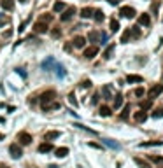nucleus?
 <instances>
[{"label": "nucleus", "instance_id": "ddd939ff", "mask_svg": "<svg viewBox=\"0 0 163 168\" xmlns=\"http://www.w3.org/2000/svg\"><path fill=\"white\" fill-rule=\"evenodd\" d=\"M49 151H53V144H49V142H44L39 145V152H49Z\"/></svg>", "mask_w": 163, "mask_h": 168}, {"label": "nucleus", "instance_id": "dca6fc26", "mask_svg": "<svg viewBox=\"0 0 163 168\" xmlns=\"http://www.w3.org/2000/svg\"><path fill=\"white\" fill-rule=\"evenodd\" d=\"M149 23H151L149 14H142V16L139 18V25H142V26H149Z\"/></svg>", "mask_w": 163, "mask_h": 168}, {"label": "nucleus", "instance_id": "2eb2a0df", "mask_svg": "<svg viewBox=\"0 0 163 168\" xmlns=\"http://www.w3.org/2000/svg\"><path fill=\"white\" fill-rule=\"evenodd\" d=\"M93 11L95 9H91V7H84V9H81V16L83 18H93Z\"/></svg>", "mask_w": 163, "mask_h": 168}, {"label": "nucleus", "instance_id": "c756f323", "mask_svg": "<svg viewBox=\"0 0 163 168\" xmlns=\"http://www.w3.org/2000/svg\"><path fill=\"white\" fill-rule=\"evenodd\" d=\"M153 117H163V107H158V109H154V112H153Z\"/></svg>", "mask_w": 163, "mask_h": 168}, {"label": "nucleus", "instance_id": "39448f33", "mask_svg": "<svg viewBox=\"0 0 163 168\" xmlns=\"http://www.w3.org/2000/svg\"><path fill=\"white\" fill-rule=\"evenodd\" d=\"M96 55H98V47L96 46H90L88 49H84V58L86 60H93Z\"/></svg>", "mask_w": 163, "mask_h": 168}, {"label": "nucleus", "instance_id": "f257e3e1", "mask_svg": "<svg viewBox=\"0 0 163 168\" xmlns=\"http://www.w3.org/2000/svg\"><path fill=\"white\" fill-rule=\"evenodd\" d=\"M162 93H163V86H162V84H154V86H153L149 91H147V96H149V100L153 102L156 96H160Z\"/></svg>", "mask_w": 163, "mask_h": 168}, {"label": "nucleus", "instance_id": "79ce46f5", "mask_svg": "<svg viewBox=\"0 0 163 168\" xmlns=\"http://www.w3.org/2000/svg\"><path fill=\"white\" fill-rule=\"evenodd\" d=\"M109 4H112V5H116V4H118V0H109Z\"/></svg>", "mask_w": 163, "mask_h": 168}, {"label": "nucleus", "instance_id": "20e7f679", "mask_svg": "<svg viewBox=\"0 0 163 168\" xmlns=\"http://www.w3.org/2000/svg\"><path fill=\"white\" fill-rule=\"evenodd\" d=\"M18 140H19V144L21 145H28L30 142H32V135L30 133H26V131H21L18 135Z\"/></svg>", "mask_w": 163, "mask_h": 168}, {"label": "nucleus", "instance_id": "e433bc0d", "mask_svg": "<svg viewBox=\"0 0 163 168\" xmlns=\"http://www.w3.org/2000/svg\"><path fill=\"white\" fill-rule=\"evenodd\" d=\"M98 98H100V95L95 93V95H93V98H91V103H93V105H95V103H98Z\"/></svg>", "mask_w": 163, "mask_h": 168}, {"label": "nucleus", "instance_id": "0eeeda50", "mask_svg": "<svg viewBox=\"0 0 163 168\" xmlns=\"http://www.w3.org/2000/svg\"><path fill=\"white\" fill-rule=\"evenodd\" d=\"M34 30H35L37 33H46L48 32V25L42 23V21H37L35 25H34Z\"/></svg>", "mask_w": 163, "mask_h": 168}, {"label": "nucleus", "instance_id": "a878e982", "mask_svg": "<svg viewBox=\"0 0 163 168\" xmlns=\"http://www.w3.org/2000/svg\"><path fill=\"white\" fill-rule=\"evenodd\" d=\"M93 18H95V21H104V12L102 11H93Z\"/></svg>", "mask_w": 163, "mask_h": 168}, {"label": "nucleus", "instance_id": "c03bdc74", "mask_svg": "<svg viewBox=\"0 0 163 168\" xmlns=\"http://www.w3.org/2000/svg\"><path fill=\"white\" fill-rule=\"evenodd\" d=\"M0 168H9V167H5V165H0Z\"/></svg>", "mask_w": 163, "mask_h": 168}, {"label": "nucleus", "instance_id": "4be33fe9", "mask_svg": "<svg viewBox=\"0 0 163 168\" xmlns=\"http://www.w3.org/2000/svg\"><path fill=\"white\" fill-rule=\"evenodd\" d=\"M67 154H69V149H67V147H58V149H56V156H58V158H65Z\"/></svg>", "mask_w": 163, "mask_h": 168}, {"label": "nucleus", "instance_id": "a19ab883", "mask_svg": "<svg viewBox=\"0 0 163 168\" xmlns=\"http://www.w3.org/2000/svg\"><path fill=\"white\" fill-rule=\"evenodd\" d=\"M18 72H19L21 75H23V77H26V74H25V70H23V68H18Z\"/></svg>", "mask_w": 163, "mask_h": 168}, {"label": "nucleus", "instance_id": "412c9836", "mask_svg": "<svg viewBox=\"0 0 163 168\" xmlns=\"http://www.w3.org/2000/svg\"><path fill=\"white\" fill-rule=\"evenodd\" d=\"M110 114H112L110 107H107V105H102V107H100V116H104V117H109Z\"/></svg>", "mask_w": 163, "mask_h": 168}, {"label": "nucleus", "instance_id": "f704fd0d", "mask_svg": "<svg viewBox=\"0 0 163 168\" xmlns=\"http://www.w3.org/2000/svg\"><path fill=\"white\" fill-rule=\"evenodd\" d=\"M128 114H130V105H126V107H125V111H123V114H121V119H126Z\"/></svg>", "mask_w": 163, "mask_h": 168}, {"label": "nucleus", "instance_id": "7ed1b4c3", "mask_svg": "<svg viewBox=\"0 0 163 168\" xmlns=\"http://www.w3.org/2000/svg\"><path fill=\"white\" fill-rule=\"evenodd\" d=\"M119 14H121L123 18H133V16H135L137 12H135V9H133V7H130V5H125V7H121Z\"/></svg>", "mask_w": 163, "mask_h": 168}, {"label": "nucleus", "instance_id": "c9c22d12", "mask_svg": "<svg viewBox=\"0 0 163 168\" xmlns=\"http://www.w3.org/2000/svg\"><path fill=\"white\" fill-rule=\"evenodd\" d=\"M69 102L72 103L74 107H77V100H75V96H74V93H72V95H69Z\"/></svg>", "mask_w": 163, "mask_h": 168}, {"label": "nucleus", "instance_id": "37998d69", "mask_svg": "<svg viewBox=\"0 0 163 168\" xmlns=\"http://www.w3.org/2000/svg\"><path fill=\"white\" fill-rule=\"evenodd\" d=\"M4 138H5V135H4V133H0V140H4Z\"/></svg>", "mask_w": 163, "mask_h": 168}, {"label": "nucleus", "instance_id": "473e14b6", "mask_svg": "<svg viewBox=\"0 0 163 168\" xmlns=\"http://www.w3.org/2000/svg\"><path fill=\"white\" fill-rule=\"evenodd\" d=\"M104 142L107 144L109 147H112V149H119V144H116V142H112V140H109V138H105Z\"/></svg>", "mask_w": 163, "mask_h": 168}, {"label": "nucleus", "instance_id": "9b49d317", "mask_svg": "<svg viewBox=\"0 0 163 168\" xmlns=\"http://www.w3.org/2000/svg\"><path fill=\"white\" fill-rule=\"evenodd\" d=\"M162 140H149V142H140L139 147H156V145H162Z\"/></svg>", "mask_w": 163, "mask_h": 168}, {"label": "nucleus", "instance_id": "f8f14e48", "mask_svg": "<svg viewBox=\"0 0 163 168\" xmlns=\"http://www.w3.org/2000/svg\"><path fill=\"white\" fill-rule=\"evenodd\" d=\"M72 44L75 46V47H84V44H86V39L81 37V35H77V37H74Z\"/></svg>", "mask_w": 163, "mask_h": 168}, {"label": "nucleus", "instance_id": "4468645a", "mask_svg": "<svg viewBox=\"0 0 163 168\" xmlns=\"http://www.w3.org/2000/svg\"><path fill=\"white\" fill-rule=\"evenodd\" d=\"M114 98V109L118 111L121 105H123V95H116V96H112Z\"/></svg>", "mask_w": 163, "mask_h": 168}, {"label": "nucleus", "instance_id": "2f4dec72", "mask_svg": "<svg viewBox=\"0 0 163 168\" xmlns=\"http://www.w3.org/2000/svg\"><path fill=\"white\" fill-rule=\"evenodd\" d=\"M74 126H77V128H81V130L88 131V133H91V135H96V131H95V130H90V128H86V126H83V124H79V123H75Z\"/></svg>", "mask_w": 163, "mask_h": 168}, {"label": "nucleus", "instance_id": "393cba45", "mask_svg": "<svg viewBox=\"0 0 163 168\" xmlns=\"http://www.w3.org/2000/svg\"><path fill=\"white\" fill-rule=\"evenodd\" d=\"M149 161H153V163H156V165H163L162 156H149Z\"/></svg>", "mask_w": 163, "mask_h": 168}, {"label": "nucleus", "instance_id": "72a5a7b5", "mask_svg": "<svg viewBox=\"0 0 163 168\" xmlns=\"http://www.w3.org/2000/svg\"><path fill=\"white\" fill-rule=\"evenodd\" d=\"M51 19H53V16H51V14H48V16H46V14H44V16H42V18H40V21H42V23H46V25H48V23H49V21H51Z\"/></svg>", "mask_w": 163, "mask_h": 168}, {"label": "nucleus", "instance_id": "a211bd4d", "mask_svg": "<svg viewBox=\"0 0 163 168\" xmlns=\"http://www.w3.org/2000/svg\"><path fill=\"white\" fill-rule=\"evenodd\" d=\"M60 135H61L60 131H48V133L44 135V138H46V140H54V138H58Z\"/></svg>", "mask_w": 163, "mask_h": 168}, {"label": "nucleus", "instance_id": "1a4fd4ad", "mask_svg": "<svg viewBox=\"0 0 163 168\" xmlns=\"http://www.w3.org/2000/svg\"><path fill=\"white\" fill-rule=\"evenodd\" d=\"M145 119H147V114H145L144 111H139V112L133 114V121H135V123H144Z\"/></svg>", "mask_w": 163, "mask_h": 168}, {"label": "nucleus", "instance_id": "cd10ccee", "mask_svg": "<svg viewBox=\"0 0 163 168\" xmlns=\"http://www.w3.org/2000/svg\"><path fill=\"white\" fill-rule=\"evenodd\" d=\"M130 39H132V33H130V28H128L126 32H125V33L121 35V42H123V44H126V42L130 40Z\"/></svg>", "mask_w": 163, "mask_h": 168}, {"label": "nucleus", "instance_id": "bb28decb", "mask_svg": "<svg viewBox=\"0 0 163 168\" xmlns=\"http://www.w3.org/2000/svg\"><path fill=\"white\" fill-rule=\"evenodd\" d=\"M151 105H153V102H151V100L140 102V111H147V109H151Z\"/></svg>", "mask_w": 163, "mask_h": 168}, {"label": "nucleus", "instance_id": "b1692460", "mask_svg": "<svg viewBox=\"0 0 163 168\" xmlns=\"http://www.w3.org/2000/svg\"><path fill=\"white\" fill-rule=\"evenodd\" d=\"M135 163H137L140 168H151V165H149L147 161H144V159H140V158H135Z\"/></svg>", "mask_w": 163, "mask_h": 168}, {"label": "nucleus", "instance_id": "ea45409f", "mask_svg": "<svg viewBox=\"0 0 163 168\" xmlns=\"http://www.w3.org/2000/svg\"><path fill=\"white\" fill-rule=\"evenodd\" d=\"M81 86H83V88H90V86H91V82H90V81H84V82H83Z\"/></svg>", "mask_w": 163, "mask_h": 168}, {"label": "nucleus", "instance_id": "aec40b11", "mask_svg": "<svg viewBox=\"0 0 163 168\" xmlns=\"http://www.w3.org/2000/svg\"><path fill=\"white\" fill-rule=\"evenodd\" d=\"M42 109H44L46 112H48V111H56V109H60V103H58V102H53V103H48V105H44Z\"/></svg>", "mask_w": 163, "mask_h": 168}, {"label": "nucleus", "instance_id": "4c0bfd02", "mask_svg": "<svg viewBox=\"0 0 163 168\" xmlns=\"http://www.w3.org/2000/svg\"><path fill=\"white\" fill-rule=\"evenodd\" d=\"M144 95V88H137L135 89V96H142Z\"/></svg>", "mask_w": 163, "mask_h": 168}, {"label": "nucleus", "instance_id": "7c9ffc66", "mask_svg": "<svg viewBox=\"0 0 163 168\" xmlns=\"http://www.w3.org/2000/svg\"><path fill=\"white\" fill-rule=\"evenodd\" d=\"M110 30H112V32H118V30H119V23H118L116 19H110Z\"/></svg>", "mask_w": 163, "mask_h": 168}, {"label": "nucleus", "instance_id": "6ab92c4d", "mask_svg": "<svg viewBox=\"0 0 163 168\" xmlns=\"http://www.w3.org/2000/svg\"><path fill=\"white\" fill-rule=\"evenodd\" d=\"M102 93H104V96H105V100H110L112 98V88L110 86H104V89H102Z\"/></svg>", "mask_w": 163, "mask_h": 168}, {"label": "nucleus", "instance_id": "5701e85b", "mask_svg": "<svg viewBox=\"0 0 163 168\" xmlns=\"http://www.w3.org/2000/svg\"><path fill=\"white\" fill-rule=\"evenodd\" d=\"M63 9H65V4H63V2H56V4L53 5V11H54V12H61Z\"/></svg>", "mask_w": 163, "mask_h": 168}, {"label": "nucleus", "instance_id": "423d86ee", "mask_svg": "<svg viewBox=\"0 0 163 168\" xmlns=\"http://www.w3.org/2000/svg\"><path fill=\"white\" fill-rule=\"evenodd\" d=\"M9 152H11V156H12L14 159L21 158V154H23V151H21V147H19L18 144H12V145L9 147Z\"/></svg>", "mask_w": 163, "mask_h": 168}, {"label": "nucleus", "instance_id": "a18cd8bd", "mask_svg": "<svg viewBox=\"0 0 163 168\" xmlns=\"http://www.w3.org/2000/svg\"><path fill=\"white\" fill-rule=\"evenodd\" d=\"M19 2H26V0H19Z\"/></svg>", "mask_w": 163, "mask_h": 168}, {"label": "nucleus", "instance_id": "f03ea898", "mask_svg": "<svg viewBox=\"0 0 163 168\" xmlns=\"http://www.w3.org/2000/svg\"><path fill=\"white\" fill-rule=\"evenodd\" d=\"M54 96H56L54 91H46V93L40 95V103H42V107H44V105H48V103H51V102L54 100Z\"/></svg>", "mask_w": 163, "mask_h": 168}, {"label": "nucleus", "instance_id": "c85d7f7f", "mask_svg": "<svg viewBox=\"0 0 163 168\" xmlns=\"http://www.w3.org/2000/svg\"><path fill=\"white\" fill-rule=\"evenodd\" d=\"M114 47H116V46L112 44V46H109L107 49H105V53H104V58H105V60H109V58H110V55H112V51H114Z\"/></svg>", "mask_w": 163, "mask_h": 168}, {"label": "nucleus", "instance_id": "58836bf2", "mask_svg": "<svg viewBox=\"0 0 163 168\" xmlns=\"http://www.w3.org/2000/svg\"><path fill=\"white\" fill-rule=\"evenodd\" d=\"M51 35H53L54 39H56V37H60V30H53V32H51Z\"/></svg>", "mask_w": 163, "mask_h": 168}, {"label": "nucleus", "instance_id": "6e6552de", "mask_svg": "<svg viewBox=\"0 0 163 168\" xmlns=\"http://www.w3.org/2000/svg\"><path fill=\"white\" fill-rule=\"evenodd\" d=\"M77 11H75V7H69L63 14H61V21H69V19H72V16L75 14Z\"/></svg>", "mask_w": 163, "mask_h": 168}, {"label": "nucleus", "instance_id": "9d476101", "mask_svg": "<svg viewBox=\"0 0 163 168\" xmlns=\"http://www.w3.org/2000/svg\"><path fill=\"white\" fill-rule=\"evenodd\" d=\"M0 7L4 11H12L14 9V0H2L0 2Z\"/></svg>", "mask_w": 163, "mask_h": 168}, {"label": "nucleus", "instance_id": "f3484780", "mask_svg": "<svg viewBox=\"0 0 163 168\" xmlns=\"http://www.w3.org/2000/svg\"><path fill=\"white\" fill-rule=\"evenodd\" d=\"M144 79L140 77V75H128L126 77V82H130V84H135V82H142Z\"/></svg>", "mask_w": 163, "mask_h": 168}]
</instances>
